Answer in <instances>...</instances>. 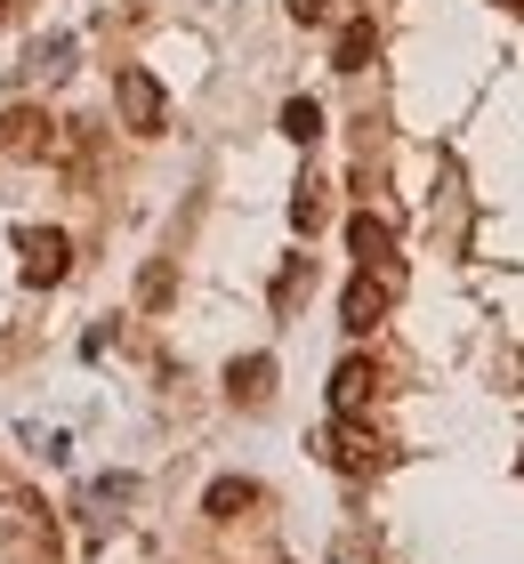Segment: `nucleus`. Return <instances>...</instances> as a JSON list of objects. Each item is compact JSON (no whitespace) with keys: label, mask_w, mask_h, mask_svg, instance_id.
<instances>
[{"label":"nucleus","mask_w":524,"mask_h":564,"mask_svg":"<svg viewBox=\"0 0 524 564\" xmlns=\"http://www.w3.org/2000/svg\"><path fill=\"white\" fill-rule=\"evenodd\" d=\"M114 97H121V121H129V130H146V138L162 130V89H153V73H121Z\"/></svg>","instance_id":"1"},{"label":"nucleus","mask_w":524,"mask_h":564,"mask_svg":"<svg viewBox=\"0 0 524 564\" xmlns=\"http://www.w3.org/2000/svg\"><path fill=\"white\" fill-rule=\"evenodd\" d=\"M65 259H73V242L57 235V226H33V235H24V282H57Z\"/></svg>","instance_id":"2"},{"label":"nucleus","mask_w":524,"mask_h":564,"mask_svg":"<svg viewBox=\"0 0 524 564\" xmlns=\"http://www.w3.org/2000/svg\"><path fill=\"white\" fill-rule=\"evenodd\" d=\"M387 299H396V282L355 274V282H347V299H339V315H347V330H372V323L387 315Z\"/></svg>","instance_id":"3"},{"label":"nucleus","mask_w":524,"mask_h":564,"mask_svg":"<svg viewBox=\"0 0 524 564\" xmlns=\"http://www.w3.org/2000/svg\"><path fill=\"white\" fill-rule=\"evenodd\" d=\"M323 452H331V468H347V476H372V468H379V444H372L363 427H331Z\"/></svg>","instance_id":"4"},{"label":"nucleus","mask_w":524,"mask_h":564,"mask_svg":"<svg viewBox=\"0 0 524 564\" xmlns=\"http://www.w3.org/2000/svg\"><path fill=\"white\" fill-rule=\"evenodd\" d=\"M347 250H355V259H387V250H396V226L372 218V210H355L347 218Z\"/></svg>","instance_id":"5"},{"label":"nucleus","mask_w":524,"mask_h":564,"mask_svg":"<svg viewBox=\"0 0 524 564\" xmlns=\"http://www.w3.org/2000/svg\"><path fill=\"white\" fill-rule=\"evenodd\" d=\"M363 395H372V364H363V355H347V364L331 371V403H339V412H355Z\"/></svg>","instance_id":"6"},{"label":"nucleus","mask_w":524,"mask_h":564,"mask_svg":"<svg viewBox=\"0 0 524 564\" xmlns=\"http://www.w3.org/2000/svg\"><path fill=\"white\" fill-rule=\"evenodd\" d=\"M41 130L49 121L33 106H17V113H0V145H17V153H41Z\"/></svg>","instance_id":"7"},{"label":"nucleus","mask_w":524,"mask_h":564,"mask_svg":"<svg viewBox=\"0 0 524 564\" xmlns=\"http://www.w3.org/2000/svg\"><path fill=\"white\" fill-rule=\"evenodd\" d=\"M250 500H258V484H243V476H218V484L202 492L210 517H234V508H250Z\"/></svg>","instance_id":"8"},{"label":"nucleus","mask_w":524,"mask_h":564,"mask_svg":"<svg viewBox=\"0 0 524 564\" xmlns=\"http://www.w3.org/2000/svg\"><path fill=\"white\" fill-rule=\"evenodd\" d=\"M314 130H323V106H314V97H291V106H282V138H314Z\"/></svg>","instance_id":"9"},{"label":"nucleus","mask_w":524,"mask_h":564,"mask_svg":"<svg viewBox=\"0 0 524 564\" xmlns=\"http://www.w3.org/2000/svg\"><path fill=\"white\" fill-rule=\"evenodd\" d=\"M363 57H372V24H347L339 33V73H363Z\"/></svg>","instance_id":"10"},{"label":"nucleus","mask_w":524,"mask_h":564,"mask_svg":"<svg viewBox=\"0 0 524 564\" xmlns=\"http://www.w3.org/2000/svg\"><path fill=\"white\" fill-rule=\"evenodd\" d=\"M267 379H275V364L250 355V364H234V395H267Z\"/></svg>","instance_id":"11"},{"label":"nucleus","mask_w":524,"mask_h":564,"mask_svg":"<svg viewBox=\"0 0 524 564\" xmlns=\"http://www.w3.org/2000/svg\"><path fill=\"white\" fill-rule=\"evenodd\" d=\"M509 9H524V0H509Z\"/></svg>","instance_id":"12"}]
</instances>
